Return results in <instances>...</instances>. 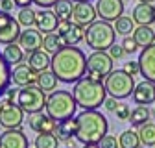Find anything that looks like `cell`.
I'll return each mask as SVG.
<instances>
[{"label":"cell","mask_w":155,"mask_h":148,"mask_svg":"<svg viewBox=\"0 0 155 148\" xmlns=\"http://www.w3.org/2000/svg\"><path fill=\"white\" fill-rule=\"evenodd\" d=\"M50 70L63 83H78L87 74V58L81 48L65 46L52 56Z\"/></svg>","instance_id":"6da1fadb"},{"label":"cell","mask_w":155,"mask_h":148,"mask_svg":"<svg viewBox=\"0 0 155 148\" xmlns=\"http://www.w3.org/2000/svg\"><path fill=\"white\" fill-rule=\"evenodd\" d=\"M76 122H78V130L74 137L81 144H98L107 135V130H109L107 119L98 109L81 111L76 117Z\"/></svg>","instance_id":"7a4b0ae2"},{"label":"cell","mask_w":155,"mask_h":148,"mask_svg":"<svg viewBox=\"0 0 155 148\" xmlns=\"http://www.w3.org/2000/svg\"><path fill=\"white\" fill-rule=\"evenodd\" d=\"M72 96L78 107H81L83 111H92V109H98L100 106H104L107 98V91L102 82H96V80L83 76L78 83H74Z\"/></svg>","instance_id":"3957f363"},{"label":"cell","mask_w":155,"mask_h":148,"mask_svg":"<svg viewBox=\"0 0 155 148\" xmlns=\"http://www.w3.org/2000/svg\"><path fill=\"white\" fill-rule=\"evenodd\" d=\"M76 100L72 96V92L68 91H52L50 96L46 98V115L55 120V122H61V120H68L74 117L76 113Z\"/></svg>","instance_id":"277c9868"},{"label":"cell","mask_w":155,"mask_h":148,"mask_svg":"<svg viewBox=\"0 0 155 148\" xmlns=\"http://www.w3.org/2000/svg\"><path fill=\"white\" fill-rule=\"evenodd\" d=\"M114 26L105 21H94L89 28H85V41L94 52H107L114 45Z\"/></svg>","instance_id":"5b68a950"},{"label":"cell","mask_w":155,"mask_h":148,"mask_svg":"<svg viewBox=\"0 0 155 148\" xmlns=\"http://www.w3.org/2000/svg\"><path fill=\"white\" fill-rule=\"evenodd\" d=\"M104 85H105V91L111 98H116V100H122V98H127L133 95L135 91V80L133 76L126 70H113L109 76L104 80Z\"/></svg>","instance_id":"8992f818"},{"label":"cell","mask_w":155,"mask_h":148,"mask_svg":"<svg viewBox=\"0 0 155 148\" xmlns=\"http://www.w3.org/2000/svg\"><path fill=\"white\" fill-rule=\"evenodd\" d=\"M46 92L37 87V85H28V87H21L17 95V104L21 106V109L28 115L33 113H41L46 107Z\"/></svg>","instance_id":"52a82bcc"},{"label":"cell","mask_w":155,"mask_h":148,"mask_svg":"<svg viewBox=\"0 0 155 148\" xmlns=\"http://www.w3.org/2000/svg\"><path fill=\"white\" fill-rule=\"evenodd\" d=\"M113 58L107 52H92L87 58V78L102 82L113 72Z\"/></svg>","instance_id":"ba28073f"},{"label":"cell","mask_w":155,"mask_h":148,"mask_svg":"<svg viewBox=\"0 0 155 148\" xmlns=\"http://www.w3.org/2000/svg\"><path fill=\"white\" fill-rule=\"evenodd\" d=\"M24 122V111L17 102L4 100L0 106V126L4 130H21Z\"/></svg>","instance_id":"9c48e42d"},{"label":"cell","mask_w":155,"mask_h":148,"mask_svg":"<svg viewBox=\"0 0 155 148\" xmlns=\"http://www.w3.org/2000/svg\"><path fill=\"white\" fill-rule=\"evenodd\" d=\"M21 24L15 17H11L9 13L0 11V45H11L17 43L21 37Z\"/></svg>","instance_id":"30bf717a"},{"label":"cell","mask_w":155,"mask_h":148,"mask_svg":"<svg viewBox=\"0 0 155 148\" xmlns=\"http://www.w3.org/2000/svg\"><path fill=\"white\" fill-rule=\"evenodd\" d=\"M94 8L100 21L116 22L124 15V0H98Z\"/></svg>","instance_id":"8fae6325"},{"label":"cell","mask_w":155,"mask_h":148,"mask_svg":"<svg viewBox=\"0 0 155 148\" xmlns=\"http://www.w3.org/2000/svg\"><path fill=\"white\" fill-rule=\"evenodd\" d=\"M96 8L91 2H76L74 9H72V17L70 21L81 28H89L94 21H96Z\"/></svg>","instance_id":"7c38bea8"},{"label":"cell","mask_w":155,"mask_h":148,"mask_svg":"<svg viewBox=\"0 0 155 148\" xmlns=\"http://www.w3.org/2000/svg\"><path fill=\"white\" fill-rule=\"evenodd\" d=\"M137 61L140 67V76H144V80L155 83V43L148 48H142Z\"/></svg>","instance_id":"4fadbf2b"},{"label":"cell","mask_w":155,"mask_h":148,"mask_svg":"<svg viewBox=\"0 0 155 148\" xmlns=\"http://www.w3.org/2000/svg\"><path fill=\"white\" fill-rule=\"evenodd\" d=\"M43 33L37 28H24V32H21V37H18V46H21L26 54H31L35 50L43 48Z\"/></svg>","instance_id":"5bb4252c"},{"label":"cell","mask_w":155,"mask_h":148,"mask_svg":"<svg viewBox=\"0 0 155 148\" xmlns=\"http://www.w3.org/2000/svg\"><path fill=\"white\" fill-rule=\"evenodd\" d=\"M28 137L21 130H4L0 133V148H28Z\"/></svg>","instance_id":"9a60e30c"},{"label":"cell","mask_w":155,"mask_h":148,"mask_svg":"<svg viewBox=\"0 0 155 148\" xmlns=\"http://www.w3.org/2000/svg\"><path fill=\"white\" fill-rule=\"evenodd\" d=\"M28 126L35 133H54L57 128V122L41 111V113H33L28 117Z\"/></svg>","instance_id":"2e32d148"},{"label":"cell","mask_w":155,"mask_h":148,"mask_svg":"<svg viewBox=\"0 0 155 148\" xmlns=\"http://www.w3.org/2000/svg\"><path fill=\"white\" fill-rule=\"evenodd\" d=\"M133 100L137 106H150L155 102V83L142 80L140 83L135 85L133 91Z\"/></svg>","instance_id":"e0dca14e"},{"label":"cell","mask_w":155,"mask_h":148,"mask_svg":"<svg viewBox=\"0 0 155 148\" xmlns=\"http://www.w3.org/2000/svg\"><path fill=\"white\" fill-rule=\"evenodd\" d=\"M11 82L18 87L37 85V72H33L26 63H21L11 70Z\"/></svg>","instance_id":"ac0fdd59"},{"label":"cell","mask_w":155,"mask_h":148,"mask_svg":"<svg viewBox=\"0 0 155 148\" xmlns=\"http://www.w3.org/2000/svg\"><path fill=\"white\" fill-rule=\"evenodd\" d=\"M24 61H26V65H28L33 72H37V74H39V72H43V70H48V69H50L52 56L41 48V50H35V52L28 54Z\"/></svg>","instance_id":"d6986e66"},{"label":"cell","mask_w":155,"mask_h":148,"mask_svg":"<svg viewBox=\"0 0 155 148\" xmlns=\"http://www.w3.org/2000/svg\"><path fill=\"white\" fill-rule=\"evenodd\" d=\"M57 24H59V18L55 17V13L54 11H50V9H41L37 13V18H35V26H37V30L41 32V33H52V32H55L57 30Z\"/></svg>","instance_id":"ffe728a7"},{"label":"cell","mask_w":155,"mask_h":148,"mask_svg":"<svg viewBox=\"0 0 155 148\" xmlns=\"http://www.w3.org/2000/svg\"><path fill=\"white\" fill-rule=\"evenodd\" d=\"M153 4H144L139 2L133 9V21L139 26H151L155 22V15H153Z\"/></svg>","instance_id":"44dd1931"},{"label":"cell","mask_w":155,"mask_h":148,"mask_svg":"<svg viewBox=\"0 0 155 148\" xmlns=\"http://www.w3.org/2000/svg\"><path fill=\"white\" fill-rule=\"evenodd\" d=\"M2 56H4V59L9 67H17V65H21L24 59H26V56H24V50L18 46V43H11V45H6L4 50H2Z\"/></svg>","instance_id":"7402d4cb"},{"label":"cell","mask_w":155,"mask_h":148,"mask_svg":"<svg viewBox=\"0 0 155 148\" xmlns=\"http://www.w3.org/2000/svg\"><path fill=\"white\" fill-rule=\"evenodd\" d=\"M76 130H78V122H76V119L61 120V122H57V128H55L54 135L57 137V141L68 143V141H72V135H76Z\"/></svg>","instance_id":"603a6c76"},{"label":"cell","mask_w":155,"mask_h":148,"mask_svg":"<svg viewBox=\"0 0 155 148\" xmlns=\"http://www.w3.org/2000/svg\"><path fill=\"white\" fill-rule=\"evenodd\" d=\"M65 46H67V43H65V39H63V35H59L57 32L46 33V35L43 37V50L48 52L50 56L57 54V52H59L61 48H65Z\"/></svg>","instance_id":"cb8c5ba5"},{"label":"cell","mask_w":155,"mask_h":148,"mask_svg":"<svg viewBox=\"0 0 155 148\" xmlns=\"http://www.w3.org/2000/svg\"><path fill=\"white\" fill-rule=\"evenodd\" d=\"M133 39L137 43V46L148 48L155 43V32L151 30V26H137L133 32Z\"/></svg>","instance_id":"d4e9b609"},{"label":"cell","mask_w":155,"mask_h":148,"mask_svg":"<svg viewBox=\"0 0 155 148\" xmlns=\"http://www.w3.org/2000/svg\"><path fill=\"white\" fill-rule=\"evenodd\" d=\"M57 82H59V80L55 78V74H54L50 69L37 74V87H41L45 92H46V91H55Z\"/></svg>","instance_id":"484cf974"},{"label":"cell","mask_w":155,"mask_h":148,"mask_svg":"<svg viewBox=\"0 0 155 148\" xmlns=\"http://www.w3.org/2000/svg\"><path fill=\"white\" fill-rule=\"evenodd\" d=\"M150 115H151V111L148 109V106H137L135 109H131L129 122H131V126H135V128H140L142 124L150 122Z\"/></svg>","instance_id":"4316f807"},{"label":"cell","mask_w":155,"mask_h":148,"mask_svg":"<svg viewBox=\"0 0 155 148\" xmlns=\"http://www.w3.org/2000/svg\"><path fill=\"white\" fill-rule=\"evenodd\" d=\"M139 139L142 146H155V122H146L139 130Z\"/></svg>","instance_id":"83f0119b"},{"label":"cell","mask_w":155,"mask_h":148,"mask_svg":"<svg viewBox=\"0 0 155 148\" xmlns=\"http://www.w3.org/2000/svg\"><path fill=\"white\" fill-rule=\"evenodd\" d=\"M11 83V67L6 63L2 52H0V96L6 95V91L9 89Z\"/></svg>","instance_id":"f1b7e54d"},{"label":"cell","mask_w":155,"mask_h":148,"mask_svg":"<svg viewBox=\"0 0 155 148\" xmlns=\"http://www.w3.org/2000/svg\"><path fill=\"white\" fill-rule=\"evenodd\" d=\"M63 39H65L67 46H76L78 43L85 41V28H81V26H78V24H74V22H72L70 30L63 35Z\"/></svg>","instance_id":"f546056e"},{"label":"cell","mask_w":155,"mask_h":148,"mask_svg":"<svg viewBox=\"0 0 155 148\" xmlns=\"http://www.w3.org/2000/svg\"><path fill=\"white\" fill-rule=\"evenodd\" d=\"M135 21H133V17H120L118 21L114 22V32L118 33V35H122V37H129V35H133V32H135Z\"/></svg>","instance_id":"4dcf8cb0"},{"label":"cell","mask_w":155,"mask_h":148,"mask_svg":"<svg viewBox=\"0 0 155 148\" xmlns=\"http://www.w3.org/2000/svg\"><path fill=\"white\" fill-rule=\"evenodd\" d=\"M118 144H120V148H140L139 133L135 130H126L118 137Z\"/></svg>","instance_id":"1f68e13d"},{"label":"cell","mask_w":155,"mask_h":148,"mask_svg":"<svg viewBox=\"0 0 155 148\" xmlns=\"http://www.w3.org/2000/svg\"><path fill=\"white\" fill-rule=\"evenodd\" d=\"M72 9H74L72 0H59V2L54 6V13H55V17L59 18V21H70Z\"/></svg>","instance_id":"d6a6232c"},{"label":"cell","mask_w":155,"mask_h":148,"mask_svg":"<svg viewBox=\"0 0 155 148\" xmlns=\"http://www.w3.org/2000/svg\"><path fill=\"white\" fill-rule=\"evenodd\" d=\"M35 148H59V141L54 133H37L35 137Z\"/></svg>","instance_id":"836d02e7"},{"label":"cell","mask_w":155,"mask_h":148,"mask_svg":"<svg viewBox=\"0 0 155 148\" xmlns=\"http://www.w3.org/2000/svg\"><path fill=\"white\" fill-rule=\"evenodd\" d=\"M35 18H37V13L31 9V8H22L18 9V15H17V21L21 26L24 28H31L35 24Z\"/></svg>","instance_id":"e575fe53"},{"label":"cell","mask_w":155,"mask_h":148,"mask_svg":"<svg viewBox=\"0 0 155 148\" xmlns=\"http://www.w3.org/2000/svg\"><path fill=\"white\" fill-rule=\"evenodd\" d=\"M114 115H116V119L118 120H122V122H129V117H131V107L127 106V104H118V107H116V111H114Z\"/></svg>","instance_id":"d590c367"},{"label":"cell","mask_w":155,"mask_h":148,"mask_svg":"<svg viewBox=\"0 0 155 148\" xmlns=\"http://www.w3.org/2000/svg\"><path fill=\"white\" fill-rule=\"evenodd\" d=\"M120 45H122V48H124V52H126V54H133V52H137V50H139L137 43H135V39H133V35L124 37Z\"/></svg>","instance_id":"8d00e7d4"},{"label":"cell","mask_w":155,"mask_h":148,"mask_svg":"<svg viewBox=\"0 0 155 148\" xmlns=\"http://www.w3.org/2000/svg\"><path fill=\"white\" fill-rule=\"evenodd\" d=\"M98 146H100V148H120L118 139H116L114 135H105V137L98 143Z\"/></svg>","instance_id":"74e56055"},{"label":"cell","mask_w":155,"mask_h":148,"mask_svg":"<svg viewBox=\"0 0 155 148\" xmlns=\"http://www.w3.org/2000/svg\"><path fill=\"white\" fill-rule=\"evenodd\" d=\"M122 70H126L129 76H139V74H140L139 61H126V65H124V69H122Z\"/></svg>","instance_id":"f35d334b"},{"label":"cell","mask_w":155,"mask_h":148,"mask_svg":"<svg viewBox=\"0 0 155 148\" xmlns=\"http://www.w3.org/2000/svg\"><path fill=\"white\" fill-rule=\"evenodd\" d=\"M107 54L113 58V61L114 59H122L124 56H126V52H124V48H122V45H113L109 50H107Z\"/></svg>","instance_id":"ab89813d"},{"label":"cell","mask_w":155,"mask_h":148,"mask_svg":"<svg viewBox=\"0 0 155 148\" xmlns=\"http://www.w3.org/2000/svg\"><path fill=\"white\" fill-rule=\"evenodd\" d=\"M59 0H33V4H37L41 9H48V8H54Z\"/></svg>","instance_id":"60d3db41"},{"label":"cell","mask_w":155,"mask_h":148,"mask_svg":"<svg viewBox=\"0 0 155 148\" xmlns=\"http://www.w3.org/2000/svg\"><path fill=\"white\" fill-rule=\"evenodd\" d=\"M70 26H72V21H59V24H57V33L59 35H65L68 30H70Z\"/></svg>","instance_id":"b9f144b4"},{"label":"cell","mask_w":155,"mask_h":148,"mask_svg":"<svg viewBox=\"0 0 155 148\" xmlns=\"http://www.w3.org/2000/svg\"><path fill=\"white\" fill-rule=\"evenodd\" d=\"M104 106H105V109L107 111H111V113H114L116 111V107H118V102H116V98H105V102H104Z\"/></svg>","instance_id":"7bdbcfd3"},{"label":"cell","mask_w":155,"mask_h":148,"mask_svg":"<svg viewBox=\"0 0 155 148\" xmlns=\"http://www.w3.org/2000/svg\"><path fill=\"white\" fill-rule=\"evenodd\" d=\"M13 6H15V2H13V0H2V2H0V11L9 13V11L13 9Z\"/></svg>","instance_id":"ee69618b"},{"label":"cell","mask_w":155,"mask_h":148,"mask_svg":"<svg viewBox=\"0 0 155 148\" xmlns=\"http://www.w3.org/2000/svg\"><path fill=\"white\" fill-rule=\"evenodd\" d=\"M17 95H18V91H13V89H8V91H6V100H11V102H17Z\"/></svg>","instance_id":"f6af8a7d"},{"label":"cell","mask_w":155,"mask_h":148,"mask_svg":"<svg viewBox=\"0 0 155 148\" xmlns=\"http://www.w3.org/2000/svg\"><path fill=\"white\" fill-rule=\"evenodd\" d=\"M15 2V6H18V8H30V4H33V0H13Z\"/></svg>","instance_id":"bcb514c9"},{"label":"cell","mask_w":155,"mask_h":148,"mask_svg":"<svg viewBox=\"0 0 155 148\" xmlns=\"http://www.w3.org/2000/svg\"><path fill=\"white\" fill-rule=\"evenodd\" d=\"M83 148H100L98 144H83Z\"/></svg>","instance_id":"7dc6e473"},{"label":"cell","mask_w":155,"mask_h":148,"mask_svg":"<svg viewBox=\"0 0 155 148\" xmlns=\"http://www.w3.org/2000/svg\"><path fill=\"white\" fill-rule=\"evenodd\" d=\"M139 2H144V4H151V2H155V0H139Z\"/></svg>","instance_id":"c3c4849f"},{"label":"cell","mask_w":155,"mask_h":148,"mask_svg":"<svg viewBox=\"0 0 155 148\" xmlns=\"http://www.w3.org/2000/svg\"><path fill=\"white\" fill-rule=\"evenodd\" d=\"M72 2H91V0H72Z\"/></svg>","instance_id":"681fc988"},{"label":"cell","mask_w":155,"mask_h":148,"mask_svg":"<svg viewBox=\"0 0 155 148\" xmlns=\"http://www.w3.org/2000/svg\"><path fill=\"white\" fill-rule=\"evenodd\" d=\"M151 113H153V117H155V109H153V111H151Z\"/></svg>","instance_id":"f907efd6"},{"label":"cell","mask_w":155,"mask_h":148,"mask_svg":"<svg viewBox=\"0 0 155 148\" xmlns=\"http://www.w3.org/2000/svg\"><path fill=\"white\" fill-rule=\"evenodd\" d=\"M153 15H155V8H153Z\"/></svg>","instance_id":"816d5d0a"},{"label":"cell","mask_w":155,"mask_h":148,"mask_svg":"<svg viewBox=\"0 0 155 148\" xmlns=\"http://www.w3.org/2000/svg\"><path fill=\"white\" fill-rule=\"evenodd\" d=\"M65 148H70V146H65Z\"/></svg>","instance_id":"f5cc1de1"},{"label":"cell","mask_w":155,"mask_h":148,"mask_svg":"<svg viewBox=\"0 0 155 148\" xmlns=\"http://www.w3.org/2000/svg\"><path fill=\"white\" fill-rule=\"evenodd\" d=\"M0 106H2V102H0Z\"/></svg>","instance_id":"db71d44e"},{"label":"cell","mask_w":155,"mask_h":148,"mask_svg":"<svg viewBox=\"0 0 155 148\" xmlns=\"http://www.w3.org/2000/svg\"><path fill=\"white\" fill-rule=\"evenodd\" d=\"M0 2H2V0H0Z\"/></svg>","instance_id":"11a10c76"},{"label":"cell","mask_w":155,"mask_h":148,"mask_svg":"<svg viewBox=\"0 0 155 148\" xmlns=\"http://www.w3.org/2000/svg\"><path fill=\"white\" fill-rule=\"evenodd\" d=\"M124 2H126V0H124Z\"/></svg>","instance_id":"9f6ffc18"},{"label":"cell","mask_w":155,"mask_h":148,"mask_svg":"<svg viewBox=\"0 0 155 148\" xmlns=\"http://www.w3.org/2000/svg\"><path fill=\"white\" fill-rule=\"evenodd\" d=\"M153 148H155V146H153Z\"/></svg>","instance_id":"6f0895ef"}]
</instances>
